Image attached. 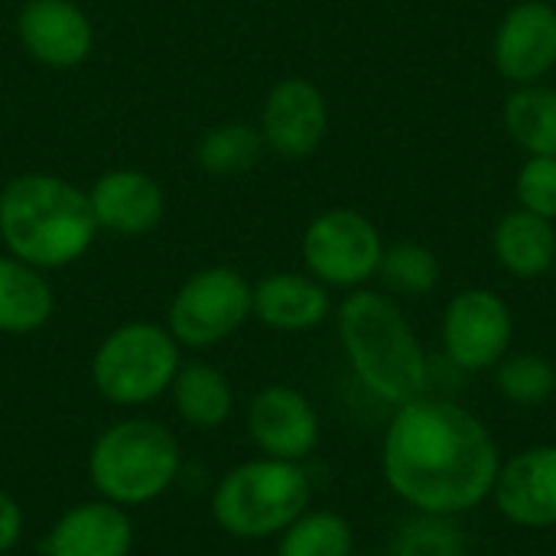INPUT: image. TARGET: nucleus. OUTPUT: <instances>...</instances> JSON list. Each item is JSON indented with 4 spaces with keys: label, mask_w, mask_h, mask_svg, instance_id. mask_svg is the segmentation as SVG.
<instances>
[{
    "label": "nucleus",
    "mask_w": 556,
    "mask_h": 556,
    "mask_svg": "<svg viewBox=\"0 0 556 556\" xmlns=\"http://www.w3.org/2000/svg\"><path fill=\"white\" fill-rule=\"evenodd\" d=\"M88 192L52 173H23L0 189V238L7 251L39 270L75 264L94 241Z\"/></svg>",
    "instance_id": "obj_2"
},
{
    "label": "nucleus",
    "mask_w": 556,
    "mask_h": 556,
    "mask_svg": "<svg viewBox=\"0 0 556 556\" xmlns=\"http://www.w3.org/2000/svg\"><path fill=\"white\" fill-rule=\"evenodd\" d=\"M329 130V104L319 85L309 78L290 75L280 78L261 108V137L264 147L283 160H303L326 140Z\"/></svg>",
    "instance_id": "obj_12"
},
{
    "label": "nucleus",
    "mask_w": 556,
    "mask_h": 556,
    "mask_svg": "<svg viewBox=\"0 0 556 556\" xmlns=\"http://www.w3.org/2000/svg\"><path fill=\"white\" fill-rule=\"evenodd\" d=\"M492 251L511 277L538 280L551 274L556 264L554 222L525 208H511L498 218L492 231Z\"/></svg>",
    "instance_id": "obj_18"
},
{
    "label": "nucleus",
    "mask_w": 556,
    "mask_h": 556,
    "mask_svg": "<svg viewBox=\"0 0 556 556\" xmlns=\"http://www.w3.org/2000/svg\"><path fill=\"white\" fill-rule=\"evenodd\" d=\"M23 531H26V518L20 502L0 489V554H13L23 541Z\"/></svg>",
    "instance_id": "obj_27"
},
{
    "label": "nucleus",
    "mask_w": 556,
    "mask_h": 556,
    "mask_svg": "<svg viewBox=\"0 0 556 556\" xmlns=\"http://www.w3.org/2000/svg\"><path fill=\"white\" fill-rule=\"evenodd\" d=\"M182 472L176 433L153 417H121L88 450V482L98 498L121 508H143L163 498Z\"/></svg>",
    "instance_id": "obj_4"
},
{
    "label": "nucleus",
    "mask_w": 556,
    "mask_h": 556,
    "mask_svg": "<svg viewBox=\"0 0 556 556\" xmlns=\"http://www.w3.org/2000/svg\"><path fill=\"white\" fill-rule=\"evenodd\" d=\"M378 280L391 296H427L440 283V261L430 248L417 241H401L384 248Z\"/></svg>",
    "instance_id": "obj_24"
},
{
    "label": "nucleus",
    "mask_w": 556,
    "mask_h": 556,
    "mask_svg": "<svg viewBox=\"0 0 556 556\" xmlns=\"http://www.w3.org/2000/svg\"><path fill=\"white\" fill-rule=\"evenodd\" d=\"M248 437L261 456L303 463L319 446V414L306 394L287 384H270L257 391L244 417Z\"/></svg>",
    "instance_id": "obj_10"
},
{
    "label": "nucleus",
    "mask_w": 556,
    "mask_h": 556,
    "mask_svg": "<svg viewBox=\"0 0 556 556\" xmlns=\"http://www.w3.org/2000/svg\"><path fill=\"white\" fill-rule=\"evenodd\" d=\"M332 313L329 287L313 274H267L251 283V316L274 332H309Z\"/></svg>",
    "instance_id": "obj_17"
},
{
    "label": "nucleus",
    "mask_w": 556,
    "mask_h": 556,
    "mask_svg": "<svg viewBox=\"0 0 556 556\" xmlns=\"http://www.w3.org/2000/svg\"><path fill=\"white\" fill-rule=\"evenodd\" d=\"M130 511L104 498L65 508L42 538V556H130Z\"/></svg>",
    "instance_id": "obj_15"
},
{
    "label": "nucleus",
    "mask_w": 556,
    "mask_h": 556,
    "mask_svg": "<svg viewBox=\"0 0 556 556\" xmlns=\"http://www.w3.org/2000/svg\"><path fill=\"white\" fill-rule=\"evenodd\" d=\"M0 556H16V554H0Z\"/></svg>",
    "instance_id": "obj_28"
},
{
    "label": "nucleus",
    "mask_w": 556,
    "mask_h": 556,
    "mask_svg": "<svg viewBox=\"0 0 556 556\" xmlns=\"http://www.w3.org/2000/svg\"><path fill=\"white\" fill-rule=\"evenodd\" d=\"M502 121L528 156H556V88L544 81L515 85L505 98Z\"/></svg>",
    "instance_id": "obj_21"
},
{
    "label": "nucleus",
    "mask_w": 556,
    "mask_h": 556,
    "mask_svg": "<svg viewBox=\"0 0 556 556\" xmlns=\"http://www.w3.org/2000/svg\"><path fill=\"white\" fill-rule=\"evenodd\" d=\"M251 316V283L235 267H202L173 296L166 329L182 349H212Z\"/></svg>",
    "instance_id": "obj_7"
},
{
    "label": "nucleus",
    "mask_w": 556,
    "mask_h": 556,
    "mask_svg": "<svg viewBox=\"0 0 556 556\" xmlns=\"http://www.w3.org/2000/svg\"><path fill=\"white\" fill-rule=\"evenodd\" d=\"M339 339L358 381L381 401L401 407L427 394V352L384 290H352L339 306Z\"/></svg>",
    "instance_id": "obj_3"
},
{
    "label": "nucleus",
    "mask_w": 556,
    "mask_h": 556,
    "mask_svg": "<svg viewBox=\"0 0 556 556\" xmlns=\"http://www.w3.org/2000/svg\"><path fill=\"white\" fill-rule=\"evenodd\" d=\"M169 404L186 427L218 430L235 414V388L222 368L208 362H182L169 384Z\"/></svg>",
    "instance_id": "obj_19"
},
{
    "label": "nucleus",
    "mask_w": 556,
    "mask_h": 556,
    "mask_svg": "<svg viewBox=\"0 0 556 556\" xmlns=\"http://www.w3.org/2000/svg\"><path fill=\"white\" fill-rule=\"evenodd\" d=\"M502 469L489 427L459 404L414 397L388 424L381 472L391 492L424 515H463L479 508Z\"/></svg>",
    "instance_id": "obj_1"
},
{
    "label": "nucleus",
    "mask_w": 556,
    "mask_h": 556,
    "mask_svg": "<svg viewBox=\"0 0 556 556\" xmlns=\"http://www.w3.org/2000/svg\"><path fill=\"white\" fill-rule=\"evenodd\" d=\"M16 36L23 49L49 68H72L85 62L94 46L91 20L72 0H26L16 13Z\"/></svg>",
    "instance_id": "obj_13"
},
{
    "label": "nucleus",
    "mask_w": 556,
    "mask_h": 556,
    "mask_svg": "<svg viewBox=\"0 0 556 556\" xmlns=\"http://www.w3.org/2000/svg\"><path fill=\"white\" fill-rule=\"evenodd\" d=\"M355 531L336 511H303L280 538L277 556H352Z\"/></svg>",
    "instance_id": "obj_23"
},
{
    "label": "nucleus",
    "mask_w": 556,
    "mask_h": 556,
    "mask_svg": "<svg viewBox=\"0 0 556 556\" xmlns=\"http://www.w3.org/2000/svg\"><path fill=\"white\" fill-rule=\"evenodd\" d=\"M515 339L511 306L495 290H463L443 313V352L463 371L495 368Z\"/></svg>",
    "instance_id": "obj_9"
},
{
    "label": "nucleus",
    "mask_w": 556,
    "mask_h": 556,
    "mask_svg": "<svg viewBox=\"0 0 556 556\" xmlns=\"http://www.w3.org/2000/svg\"><path fill=\"white\" fill-rule=\"evenodd\" d=\"M55 313V293L46 270L7 254L0 257V332L29 336L39 332Z\"/></svg>",
    "instance_id": "obj_20"
},
{
    "label": "nucleus",
    "mask_w": 556,
    "mask_h": 556,
    "mask_svg": "<svg viewBox=\"0 0 556 556\" xmlns=\"http://www.w3.org/2000/svg\"><path fill=\"white\" fill-rule=\"evenodd\" d=\"M492 498L498 511L521 528H554L556 446H531L502 463Z\"/></svg>",
    "instance_id": "obj_14"
},
{
    "label": "nucleus",
    "mask_w": 556,
    "mask_h": 556,
    "mask_svg": "<svg viewBox=\"0 0 556 556\" xmlns=\"http://www.w3.org/2000/svg\"><path fill=\"white\" fill-rule=\"evenodd\" d=\"M313 498L303 463L257 456L231 466L212 489V521L235 541L280 538Z\"/></svg>",
    "instance_id": "obj_5"
},
{
    "label": "nucleus",
    "mask_w": 556,
    "mask_h": 556,
    "mask_svg": "<svg viewBox=\"0 0 556 556\" xmlns=\"http://www.w3.org/2000/svg\"><path fill=\"white\" fill-rule=\"evenodd\" d=\"M88 199L98 228L121 238H140L153 231L166 212L160 182L140 169H111L98 176Z\"/></svg>",
    "instance_id": "obj_16"
},
{
    "label": "nucleus",
    "mask_w": 556,
    "mask_h": 556,
    "mask_svg": "<svg viewBox=\"0 0 556 556\" xmlns=\"http://www.w3.org/2000/svg\"><path fill=\"white\" fill-rule=\"evenodd\" d=\"M182 365V345L166 326L134 319L111 329L91 355L94 391L121 407L140 410L169 394V384Z\"/></svg>",
    "instance_id": "obj_6"
},
{
    "label": "nucleus",
    "mask_w": 556,
    "mask_h": 556,
    "mask_svg": "<svg viewBox=\"0 0 556 556\" xmlns=\"http://www.w3.org/2000/svg\"><path fill=\"white\" fill-rule=\"evenodd\" d=\"M264 150L267 147H264L261 127L244 124V121H228L202 134L195 147V163L199 169L212 176H238V173L254 169Z\"/></svg>",
    "instance_id": "obj_22"
},
{
    "label": "nucleus",
    "mask_w": 556,
    "mask_h": 556,
    "mask_svg": "<svg viewBox=\"0 0 556 556\" xmlns=\"http://www.w3.org/2000/svg\"><path fill=\"white\" fill-rule=\"evenodd\" d=\"M300 254L319 283L336 290H362L378 277L384 241L368 215L355 208H326L306 225Z\"/></svg>",
    "instance_id": "obj_8"
},
{
    "label": "nucleus",
    "mask_w": 556,
    "mask_h": 556,
    "mask_svg": "<svg viewBox=\"0 0 556 556\" xmlns=\"http://www.w3.org/2000/svg\"><path fill=\"white\" fill-rule=\"evenodd\" d=\"M492 62L511 85L544 81L556 68V7L547 0L515 3L492 36Z\"/></svg>",
    "instance_id": "obj_11"
},
{
    "label": "nucleus",
    "mask_w": 556,
    "mask_h": 556,
    "mask_svg": "<svg viewBox=\"0 0 556 556\" xmlns=\"http://www.w3.org/2000/svg\"><path fill=\"white\" fill-rule=\"evenodd\" d=\"M554 277H556V264H554Z\"/></svg>",
    "instance_id": "obj_29"
},
{
    "label": "nucleus",
    "mask_w": 556,
    "mask_h": 556,
    "mask_svg": "<svg viewBox=\"0 0 556 556\" xmlns=\"http://www.w3.org/2000/svg\"><path fill=\"white\" fill-rule=\"evenodd\" d=\"M518 208L556 222V156H528L515 179Z\"/></svg>",
    "instance_id": "obj_26"
},
{
    "label": "nucleus",
    "mask_w": 556,
    "mask_h": 556,
    "mask_svg": "<svg viewBox=\"0 0 556 556\" xmlns=\"http://www.w3.org/2000/svg\"><path fill=\"white\" fill-rule=\"evenodd\" d=\"M495 388L518 407H541L556 394V368L544 355H505L495 365Z\"/></svg>",
    "instance_id": "obj_25"
}]
</instances>
